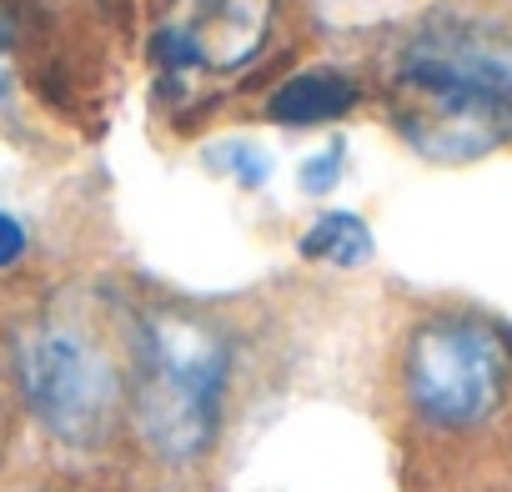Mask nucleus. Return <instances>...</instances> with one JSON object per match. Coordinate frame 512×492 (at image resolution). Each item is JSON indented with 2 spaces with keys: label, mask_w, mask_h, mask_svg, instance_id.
Segmentation results:
<instances>
[{
  "label": "nucleus",
  "mask_w": 512,
  "mask_h": 492,
  "mask_svg": "<svg viewBox=\"0 0 512 492\" xmlns=\"http://www.w3.org/2000/svg\"><path fill=\"white\" fill-rule=\"evenodd\" d=\"M231 352L216 327L186 312H161L141 332L136 422L151 452L186 462L211 447L226 402Z\"/></svg>",
  "instance_id": "f257e3e1"
},
{
  "label": "nucleus",
  "mask_w": 512,
  "mask_h": 492,
  "mask_svg": "<svg viewBox=\"0 0 512 492\" xmlns=\"http://www.w3.org/2000/svg\"><path fill=\"white\" fill-rule=\"evenodd\" d=\"M16 377L36 422L66 447H96L121 412V372L101 337L71 317H46L16 342Z\"/></svg>",
  "instance_id": "f03ea898"
},
{
  "label": "nucleus",
  "mask_w": 512,
  "mask_h": 492,
  "mask_svg": "<svg viewBox=\"0 0 512 492\" xmlns=\"http://www.w3.org/2000/svg\"><path fill=\"white\" fill-rule=\"evenodd\" d=\"M512 377L507 342L477 317H437L412 332L407 397L432 427H477L497 412Z\"/></svg>",
  "instance_id": "7ed1b4c3"
},
{
  "label": "nucleus",
  "mask_w": 512,
  "mask_h": 492,
  "mask_svg": "<svg viewBox=\"0 0 512 492\" xmlns=\"http://www.w3.org/2000/svg\"><path fill=\"white\" fill-rule=\"evenodd\" d=\"M397 81L467 91L512 111V31L497 21L437 16L407 41Z\"/></svg>",
  "instance_id": "20e7f679"
},
{
  "label": "nucleus",
  "mask_w": 512,
  "mask_h": 492,
  "mask_svg": "<svg viewBox=\"0 0 512 492\" xmlns=\"http://www.w3.org/2000/svg\"><path fill=\"white\" fill-rule=\"evenodd\" d=\"M357 101H362V91L347 76H337V71H302V76H292V81H282L272 91L267 116L282 121V126H322V121L347 116Z\"/></svg>",
  "instance_id": "39448f33"
},
{
  "label": "nucleus",
  "mask_w": 512,
  "mask_h": 492,
  "mask_svg": "<svg viewBox=\"0 0 512 492\" xmlns=\"http://www.w3.org/2000/svg\"><path fill=\"white\" fill-rule=\"evenodd\" d=\"M302 257L307 262H332V267H362L372 257V231L357 211H327L302 236Z\"/></svg>",
  "instance_id": "423d86ee"
},
{
  "label": "nucleus",
  "mask_w": 512,
  "mask_h": 492,
  "mask_svg": "<svg viewBox=\"0 0 512 492\" xmlns=\"http://www.w3.org/2000/svg\"><path fill=\"white\" fill-rule=\"evenodd\" d=\"M206 166H216V171H226V176H236L241 186H267V176H272V156L256 146V141H216L211 151H206Z\"/></svg>",
  "instance_id": "0eeeda50"
},
{
  "label": "nucleus",
  "mask_w": 512,
  "mask_h": 492,
  "mask_svg": "<svg viewBox=\"0 0 512 492\" xmlns=\"http://www.w3.org/2000/svg\"><path fill=\"white\" fill-rule=\"evenodd\" d=\"M342 166H347V146L332 141L322 156H312V161L302 166V186H307V191H332L337 176H342Z\"/></svg>",
  "instance_id": "6e6552de"
},
{
  "label": "nucleus",
  "mask_w": 512,
  "mask_h": 492,
  "mask_svg": "<svg viewBox=\"0 0 512 492\" xmlns=\"http://www.w3.org/2000/svg\"><path fill=\"white\" fill-rule=\"evenodd\" d=\"M21 257H26V226L11 211H0V272L16 267Z\"/></svg>",
  "instance_id": "1a4fd4ad"
}]
</instances>
